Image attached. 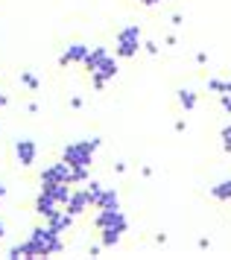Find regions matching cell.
Listing matches in <instances>:
<instances>
[{
	"label": "cell",
	"instance_id": "obj_22",
	"mask_svg": "<svg viewBox=\"0 0 231 260\" xmlns=\"http://www.w3.org/2000/svg\"><path fill=\"white\" fill-rule=\"evenodd\" d=\"M3 234H6V225H3V219H0V240H3Z\"/></svg>",
	"mask_w": 231,
	"mask_h": 260
},
{
	"label": "cell",
	"instance_id": "obj_14",
	"mask_svg": "<svg viewBox=\"0 0 231 260\" xmlns=\"http://www.w3.org/2000/svg\"><path fill=\"white\" fill-rule=\"evenodd\" d=\"M211 196L217 202H231V178H222V181H217L214 187H211Z\"/></svg>",
	"mask_w": 231,
	"mask_h": 260
},
{
	"label": "cell",
	"instance_id": "obj_4",
	"mask_svg": "<svg viewBox=\"0 0 231 260\" xmlns=\"http://www.w3.org/2000/svg\"><path fill=\"white\" fill-rule=\"evenodd\" d=\"M140 50H143V32L138 24L123 26L114 36V56L117 59H135Z\"/></svg>",
	"mask_w": 231,
	"mask_h": 260
},
{
	"label": "cell",
	"instance_id": "obj_6",
	"mask_svg": "<svg viewBox=\"0 0 231 260\" xmlns=\"http://www.w3.org/2000/svg\"><path fill=\"white\" fill-rule=\"evenodd\" d=\"M88 44H82V41H73L68 47L62 50V56H59V68H70V64H82L85 56H88Z\"/></svg>",
	"mask_w": 231,
	"mask_h": 260
},
{
	"label": "cell",
	"instance_id": "obj_18",
	"mask_svg": "<svg viewBox=\"0 0 231 260\" xmlns=\"http://www.w3.org/2000/svg\"><path fill=\"white\" fill-rule=\"evenodd\" d=\"M220 141H231V123H225L220 129Z\"/></svg>",
	"mask_w": 231,
	"mask_h": 260
},
{
	"label": "cell",
	"instance_id": "obj_17",
	"mask_svg": "<svg viewBox=\"0 0 231 260\" xmlns=\"http://www.w3.org/2000/svg\"><path fill=\"white\" fill-rule=\"evenodd\" d=\"M220 108L225 111V114H231V94H222L220 96Z\"/></svg>",
	"mask_w": 231,
	"mask_h": 260
},
{
	"label": "cell",
	"instance_id": "obj_20",
	"mask_svg": "<svg viewBox=\"0 0 231 260\" xmlns=\"http://www.w3.org/2000/svg\"><path fill=\"white\" fill-rule=\"evenodd\" d=\"M196 61H199V64H205V61H208V53H205V50H199V53H196Z\"/></svg>",
	"mask_w": 231,
	"mask_h": 260
},
{
	"label": "cell",
	"instance_id": "obj_5",
	"mask_svg": "<svg viewBox=\"0 0 231 260\" xmlns=\"http://www.w3.org/2000/svg\"><path fill=\"white\" fill-rule=\"evenodd\" d=\"M117 71H120L117 56H111V53H108V56H105V59L94 68V71H88V76H91V88H94V91H103L105 85L117 76Z\"/></svg>",
	"mask_w": 231,
	"mask_h": 260
},
{
	"label": "cell",
	"instance_id": "obj_1",
	"mask_svg": "<svg viewBox=\"0 0 231 260\" xmlns=\"http://www.w3.org/2000/svg\"><path fill=\"white\" fill-rule=\"evenodd\" d=\"M65 251V243H62V234L53 231L50 225H35L30 237L23 243H15V246L6 251L9 260H21V257H53V254H62Z\"/></svg>",
	"mask_w": 231,
	"mask_h": 260
},
{
	"label": "cell",
	"instance_id": "obj_11",
	"mask_svg": "<svg viewBox=\"0 0 231 260\" xmlns=\"http://www.w3.org/2000/svg\"><path fill=\"white\" fill-rule=\"evenodd\" d=\"M97 208H120V196H117L114 187H103V193H100V199H97V205H94V211Z\"/></svg>",
	"mask_w": 231,
	"mask_h": 260
},
{
	"label": "cell",
	"instance_id": "obj_13",
	"mask_svg": "<svg viewBox=\"0 0 231 260\" xmlns=\"http://www.w3.org/2000/svg\"><path fill=\"white\" fill-rule=\"evenodd\" d=\"M179 106L185 108V111H196L199 94L196 91H190V88H182V91H179Z\"/></svg>",
	"mask_w": 231,
	"mask_h": 260
},
{
	"label": "cell",
	"instance_id": "obj_19",
	"mask_svg": "<svg viewBox=\"0 0 231 260\" xmlns=\"http://www.w3.org/2000/svg\"><path fill=\"white\" fill-rule=\"evenodd\" d=\"M143 50H147L150 56H155V53H158V44H155V41H143Z\"/></svg>",
	"mask_w": 231,
	"mask_h": 260
},
{
	"label": "cell",
	"instance_id": "obj_12",
	"mask_svg": "<svg viewBox=\"0 0 231 260\" xmlns=\"http://www.w3.org/2000/svg\"><path fill=\"white\" fill-rule=\"evenodd\" d=\"M105 56H108V50H105V47H91V50H88V56H85V61H82V68H85V71H94Z\"/></svg>",
	"mask_w": 231,
	"mask_h": 260
},
{
	"label": "cell",
	"instance_id": "obj_8",
	"mask_svg": "<svg viewBox=\"0 0 231 260\" xmlns=\"http://www.w3.org/2000/svg\"><path fill=\"white\" fill-rule=\"evenodd\" d=\"M59 211H62V205H59V202L53 199L50 193H44V190H41V193L35 196V213H38L44 222L50 219V216H53V213H59Z\"/></svg>",
	"mask_w": 231,
	"mask_h": 260
},
{
	"label": "cell",
	"instance_id": "obj_16",
	"mask_svg": "<svg viewBox=\"0 0 231 260\" xmlns=\"http://www.w3.org/2000/svg\"><path fill=\"white\" fill-rule=\"evenodd\" d=\"M21 82L26 85V88H30V91H38V88H41V82H38V76H35L33 71H21Z\"/></svg>",
	"mask_w": 231,
	"mask_h": 260
},
{
	"label": "cell",
	"instance_id": "obj_23",
	"mask_svg": "<svg viewBox=\"0 0 231 260\" xmlns=\"http://www.w3.org/2000/svg\"><path fill=\"white\" fill-rule=\"evenodd\" d=\"M3 196H6V187H3V184H0V202H3Z\"/></svg>",
	"mask_w": 231,
	"mask_h": 260
},
{
	"label": "cell",
	"instance_id": "obj_9",
	"mask_svg": "<svg viewBox=\"0 0 231 260\" xmlns=\"http://www.w3.org/2000/svg\"><path fill=\"white\" fill-rule=\"evenodd\" d=\"M88 208H91V202H88V196H85V190H82V187L73 190V193H70V199L65 202V211L73 213V216H82Z\"/></svg>",
	"mask_w": 231,
	"mask_h": 260
},
{
	"label": "cell",
	"instance_id": "obj_2",
	"mask_svg": "<svg viewBox=\"0 0 231 260\" xmlns=\"http://www.w3.org/2000/svg\"><path fill=\"white\" fill-rule=\"evenodd\" d=\"M94 228L100 231L103 248H114L120 243V237L129 231V219L120 208H97V213H94Z\"/></svg>",
	"mask_w": 231,
	"mask_h": 260
},
{
	"label": "cell",
	"instance_id": "obj_21",
	"mask_svg": "<svg viewBox=\"0 0 231 260\" xmlns=\"http://www.w3.org/2000/svg\"><path fill=\"white\" fill-rule=\"evenodd\" d=\"M140 6H158V3H164V0H138Z\"/></svg>",
	"mask_w": 231,
	"mask_h": 260
},
{
	"label": "cell",
	"instance_id": "obj_15",
	"mask_svg": "<svg viewBox=\"0 0 231 260\" xmlns=\"http://www.w3.org/2000/svg\"><path fill=\"white\" fill-rule=\"evenodd\" d=\"M208 91L211 94H217V96L231 94V79H217V76H211L208 79Z\"/></svg>",
	"mask_w": 231,
	"mask_h": 260
},
{
	"label": "cell",
	"instance_id": "obj_10",
	"mask_svg": "<svg viewBox=\"0 0 231 260\" xmlns=\"http://www.w3.org/2000/svg\"><path fill=\"white\" fill-rule=\"evenodd\" d=\"M73 213H68V211H59V213H53L50 219H47V225L53 228V231H59V234H68L70 228H73Z\"/></svg>",
	"mask_w": 231,
	"mask_h": 260
},
{
	"label": "cell",
	"instance_id": "obj_24",
	"mask_svg": "<svg viewBox=\"0 0 231 260\" xmlns=\"http://www.w3.org/2000/svg\"><path fill=\"white\" fill-rule=\"evenodd\" d=\"M3 106H6V96L0 94V108H3Z\"/></svg>",
	"mask_w": 231,
	"mask_h": 260
},
{
	"label": "cell",
	"instance_id": "obj_3",
	"mask_svg": "<svg viewBox=\"0 0 231 260\" xmlns=\"http://www.w3.org/2000/svg\"><path fill=\"white\" fill-rule=\"evenodd\" d=\"M97 149H100V138H85V141L68 143V146H65V152H62V158H65L70 167H76V170H82V167H88V170H91Z\"/></svg>",
	"mask_w": 231,
	"mask_h": 260
},
{
	"label": "cell",
	"instance_id": "obj_7",
	"mask_svg": "<svg viewBox=\"0 0 231 260\" xmlns=\"http://www.w3.org/2000/svg\"><path fill=\"white\" fill-rule=\"evenodd\" d=\"M15 158H18V164L21 167H33L35 158H38V146H35V141L21 138V141L15 143Z\"/></svg>",
	"mask_w": 231,
	"mask_h": 260
}]
</instances>
